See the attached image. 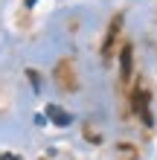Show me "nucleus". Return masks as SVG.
Listing matches in <instances>:
<instances>
[{
	"mask_svg": "<svg viewBox=\"0 0 157 160\" xmlns=\"http://www.w3.org/2000/svg\"><path fill=\"white\" fill-rule=\"evenodd\" d=\"M26 76H29V82H32V90L41 93V79H38V73H35V70H26Z\"/></svg>",
	"mask_w": 157,
	"mask_h": 160,
	"instance_id": "obj_5",
	"label": "nucleus"
},
{
	"mask_svg": "<svg viewBox=\"0 0 157 160\" xmlns=\"http://www.w3.org/2000/svg\"><path fill=\"white\" fill-rule=\"evenodd\" d=\"M134 111L140 114V119L145 122V125H154V117L149 114V93H145V90L134 93Z\"/></svg>",
	"mask_w": 157,
	"mask_h": 160,
	"instance_id": "obj_1",
	"label": "nucleus"
},
{
	"mask_svg": "<svg viewBox=\"0 0 157 160\" xmlns=\"http://www.w3.org/2000/svg\"><path fill=\"white\" fill-rule=\"evenodd\" d=\"M131 58H134V50H131V44H125L122 52H119V73H122V79L131 76Z\"/></svg>",
	"mask_w": 157,
	"mask_h": 160,
	"instance_id": "obj_3",
	"label": "nucleus"
},
{
	"mask_svg": "<svg viewBox=\"0 0 157 160\" xmlns=\"http://www.w3.org/2000/svg\"><path fill=\"white\" fill-rule=\"evenodd\" d=\"M47 119L52 122V125H58V128H67L70 122H73V117H70L64 108H58V105H50V108H47Z\"/></svg>",
	"mask_w": 157,
	"mask_h": 160,
	"instance_id": "obj_2",
	"label": "nucleus"
},
{
	"mask_svg": "<svg viewBox=\"0 0 157 160\" xmlns=\"http://www.w3.org/2000/svg\"><path fill=\"white\" fill-rule=\"evenodd\" d=\"M119 26H122V15H116V18H114V23H110V29H108V38H105V44H102V55H105V58H108V52H110V44H114L116 32H119Z\"/></svg>",
	"mask_w": 157,
	"mask_h": 160,
	"instance_id": "obj_4",
	"label": "nucleus"
},
{
	"mask_svg": "<svg viewBox=\"0 0 157 160\" xmlns=\"http://www.w3.org/2000/svg\"><path fill=\"white\" fill-rule=\"evenodd\" d=\"M23 3H26V9H32L35 3H38V0H23Z\"/></svg>",
	"mask_w": 157,
	"mask_h": 160,
	"instance_id": "obj_6",
	"label": "nucleus"
}]
</instances>
